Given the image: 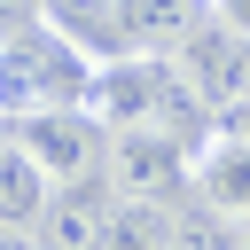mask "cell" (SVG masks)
Instances as JSON below:
<instances>
[{"label": "cell", "mask_w": 250, "mask_h": 250, "mask_svg": "<svg viewBox=\"0 0 250 250\" xmlns=\"http://www.w3.org/2000/svg\"><path fill=\"white\" fill-rule=\"evenodd\" d=\"M102 172L117 195H141V203H164L172 188H195V148L156 133V125H117L109 148H102Z\"/></svg>", "instance_id": "obj_2"}, {"label": "cell", "mask_w": 250, "mask_h": 250, "mask_svg": "<svg viewBox=\"0 0 250 250\" xmlns=\"http://www.w3.org/2000/svg\"><path fill=\"white\" fill-rule=\"evenodd\" d=\"M0 250H39V242H31L23 227H8V219H0Z\"/></svg>", "instance_id": "obj_14"}, {"label": "cell", "mask_w": 250, "mask_h": 250, "mask_svg": "<svg viewBox=\"0 0 250 250\" xmlns=\"http://www.w3.org/2000/svg\"><path fill=\"white\" fill-rule=\"evenodd\" d=\"M102 219H109V195L86 188V180H70V188L47 203V219L31 227V242H39V250H102Z\"/></svg>", "instance_id": "obj_8"}, {"label": "cell", "mask_w": 250, "mask_h": 250, "mask_svg": "<svg viewBox=\"0 0 250 250\" xmlns=\"http://www.w3.org/2000/svg\"><path fill=\"white\" fill-rule=\"evenodd\" d=\"M211 16H219V0H117V23H125L133 55H180Z\"/></svg>", "instance_id": "obj_5"}, {"label": "cell", "mask_w": 250, "mask_h": 250, "mask_svg": "<svg viewBox=\"0 0 250 250\" xmlns=\"http://www.w3.org/2000/svg\"><path fill=\"white\" fill-rule=\"evenodd\" d=\"M31 23H39V0H0V39H16Z\"/></svg>", "instance_id": "obj_12"}, {"label": "cell", "mask_w": 250, "mask_h": 250, "mask_svg": "<svg viewBox=\"0 0 250 250\" xmlns=\"http://www.w3.org/2000/svg\"><path fill=\"white\" fill-rule=\"evenodd\" d=\"M8 133H16V125H8V117H0V148H8Z\"/></svg>", "instance_id": "obj_15"}, {"label": "cell", "mask_w": 250, "mask_h": 250, "mask_svg": "<svg viewBox=\"0 0 250 250\" xmlns=\"http://www.w3.org/2000/svg\"><path fill=\"white\" fill-rule=\"evenodd\" d=\"M219 23H234V31H250V0H219Z\"/></svg>", "instance_id": "obj_13"}, {"label": "cell", "mask_w": 250, "mask_h": 250, "mask_svg": "<svg viewBox=\"0 0 250 250\" xmlns=\"http://www.w3.org/2000/svg\"><path fill=\"white\" fill-rule=\"evenodd\" d=\"M39 23H55L70 47H86L94 62H117L133 55L125 47V23H117V0H39Z\"/></svg>", "instance_id": "obj_9"}, {"label": "cell", "mask_w": 250, "mask_h": 250, "mask_svg": "<svg viewBox=\"0 0 250 250\" xmlns=\"http://www.w3.org/2000/svg\"><path fill=\"white\" fill-rule=\"evenodd\" d=\"M172 250H250V234H242V219H227V211H188L180 227H172Z\"/></svg>", "instance_id": "obj_11"}, {"label": "cell", "mask_w": 250, "mask_h": 250, "mask_svg": "<svg viewBox=\"0 0 250 250\" xmlns=\"http://www.w3.org/2000/svg\"><path fill=\"white\" fill-rule=\"evenodd\" d=\"M16 125V141L70 188V180H86L94 164H102V148H109V133H102V117L94 109H39V117H8Z\"/></svg>", "instance_id": "obj_3"}, {"label": "cell", "mask_w": 250, "mask_h": 250, "mask_svg": "<svg viewBox=\"0 0 250 250\" xmlns=\"http://www.w3.org/2000/svg\"><path fill=\"white\" fill-rule=\"evenodd\" d=\"M55 195H62V180H55V172H47V164L8 133V148H0V219L31 234V227L47 219V203H55Z\"/></svg>", "instance_id": "obj_7"}, {"label": "cell", "mask_w": 250, "mask_h": 250, "mask_svg": "<svg viewBox=\"0 0 250 250\" xmlns=\"http://www.w3.org/2000/svg\"><path fill=\"white\" fill-rule=\"evenodd\" d=\"M195 195L227 219H250V141L242 133H211L195 148Z\"/></svg>", "instance_id": "obj_6"}, {"label": "cell", "mask_w": 250, "mask_h": 250, "mask_svg": "<svg viewBox=\"0 0 250 250\" xmlns=\"http://www.w3.org/2000/svg\"><path fill=\"white\" fill-rule=\"evenodd\" d=\"M102 62L70 47L55 23H31L0 39V117H39V109H86Z\"/></svg>", "instance_id": "obj_1"}, {"label": "cell", "mask_w": 250, "mask_h": 250, "mask_svg": "<svg viewBox=\"0 0 250 250\" xmlns=\"http://www.w3.org/2000/svg\"><path fill=\"white\" fill-rule=\"evenodd\" d=\"M172 211L164 203H141V195H109V219H102V250H172Z\"/></svg>", "instance_id": "obj_10"}, {"label": "cell", "mask_w": 250, "mask_h": 250, "mask_svg": "<svg viewBox=\"0 0 250 250\" xmlns=\"http://www.w3.org/2000/svg\"><path fill=\"white\" fill-rule=\"evenodd\" d=\"M180 70H188V86L211 102V109H227V102H242L250 94V31H234V23H203L180 55H172Z\"/></svg>", "instance_id": "obj_4"}, {"label": "cell", "mask_w": 250, "mask_h": 250, "mask_svg": "<svg viewBox=\"0 0 250 250\" xmlns=\"http://www.w3.org/2000/svg\"><path fill=\"white\" fill-rule=\"evenodd\" d=\"M242 234H250V219H242Z\"/></svg>", "instance_id": "obj_16"}]
</instances>
